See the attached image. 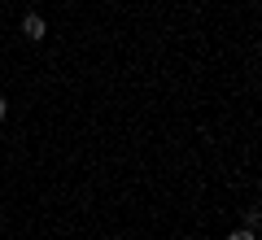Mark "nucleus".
I'll return each mask as SVG.
<instances>
[{
  "label": "nucleus",
  "mask_w": 262,
  "mask_h": 240,
  "mask_svg": "<svg viewBox=\"0 0 262 240\" xmlns=\"http://www.w3.org/2000/svg\"><path fill=\"white\" fill-rule=\"evenodd\" d=\"M44 18H39V13H27V18H22V35L27 39H44Z\"/></svg>",
  "instance_id": "obj_1"
},
{
  "label": "nucleus",
  "mask_w": 262,
  "mask_h": 240,
  "mask_svg": "<svg viewBox=\"0 0 262 240\" xmlns=\"http://www.w3.org/2000/svg\"><path fill=\"white\" fill-rule=\"evenodd\" d=\"M227 240H253V227H245V231H232Z\"/></svg>",
  "instance_id": "obj_2"
},
{
  "label": "nucleus",
  "mask_w": 262,
  "mask_h": 240,
  "mask_svg": "<svg viewBox=\"0 0 262 240\" xmlns=\"http://www.w3.org/2000/svg\"><path fill=\"white\" fill-rule=\"evenodd\" d=\"M5 114H9V101H5V96H0V118H5Z\"/></svg>",
  "instance_id": "obj_3"
}]
</instances>
